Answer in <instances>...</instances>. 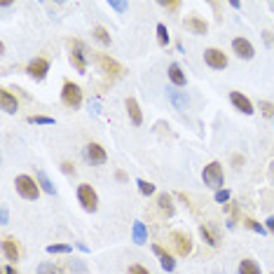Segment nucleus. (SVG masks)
<instances>
[{
  "instance_id": "473e14b6",
  "label": "nucleus",
  "mask_w": 274,
  "mask_h": 274,
  "mask_svg": "<svg viewBox=\"0 0 274 274\" xmlns=\"http://www.w3.org/2000/svg\"><path fill=\"white\" fill-rule=\"evenodd\" d=\"M227 199H230V190H218V192H216V202L225 204Z\"/></svg>"
},
{
  "instance_id": "f8f14e48",
  "label": "nucleus",
  "mask_w": 274,
  "mask_h": 274,
  "mask_svg": "<svg viewBox=\"0 0 274 274\" xmlns=\"http://www.w3.org/2000/svg\"><path fill=\"white\" fill-rule=\"evenodd\" d=\"M152 253L159 258L162 269H166V272H173V269H176V260H173V255H171V253H166L159 244H152Z\"/></svg>"
},
{
  "instance_id": "9d476101",
  "label": "nucleus",
  "mask_w": 274,
  "mask_h": 274,
  "mask_svg": "<svg viewBox=\"0 0 274 274\" xmlns=\"http://www.w3.org/2000/svg\"><path fill=\"white\" fill-rule=\"evenodd\" d=\"M47 73H50V61L47 59H33L29 64V75L33 80H45Z\"/></svg>"
},
{
  "instance_id": "0eeeda50",
  "label": "nucleus",
  "mask_w": 274,
  "mask_h": 274,
  "mask_svg": "<svg viewBox=\"0 0 274 274\" xmlns=\"http://www.w3.org/2000/svg\"><path fill=\"white\" fill-rule=\"evenodd\" d=\"M204 61H206L211 68H216V71H223L225 66H227V57H225L220 50H216V47H211V50L204 52Z\"/></svg>"
},
{
  "instance_id": "bb28decb",
  "label": "nucleus",
  "mask_w": 274,
  "mask_h": 274,
  "mask_svg": "<svg viewBox=\"0 0 274 274\" xmlns=\"http://www.w3.org/2000/svg\"><path fill=\"white\" fill-rule=\"evenodd\" d=\"M71 251H73L71 244H50L47 246V253H52V255H54V253H71Z\"/></svg>"
},
{
  "instance_id": "4c0bfd02",
  "label": "nucleus",
  "mask_w": 274,
  "mask_h": 274,
  "mask_svg": "<svg viewBox=\"0 0 274 274\" xmlns=\"http://www.w3.org/2000/svg\"><path fill=\"white\" fill-rule=\"evenodd\" d=\"M8 218H10V213H8V209L3 206V209H0V225H8Z\"/></svg>"
},
{
  "instance_id": "39448f33",
  "label": "nucleus",
  "mask_w": 274,
  "mask_h": 274,
  "mask_svg": "<svg viewBox=\"0 0 274 274\" xmlns=\"http://www.w3.org/2000/svg\"><path fill=\"white\" fill-rule=\"evenodd\" d=\"M96 61H99V66H101V71L106 73V75H110L113 80H117V78H122L124 75V68L117 64L115 59H110L108 54H96Z\"/></svg>"
},
{
  "instance_id": "4468645a",
  "label": "nucleus",
  "mask_w": 274,
  "mask_h": 274,
  "mask_svg": "<svg viewBox=\"0 0 274 274\" xmlns=\"http://www.w3.org/2000/svg\"><path fill=\"white\" fill-rule=\"evenodd\" d=\"M230 101H232V106L237 110H241L244 115H253V103L248 101L241 92H230Z\"/></svg>"
},
{
  "instance_id": "f3484780",
  "label": "nucleus",
  "mask_w": 274,
  "mask_h": 274,
  "mask_svg": "<svg viewBox=\"0 0 274 274\" xmlns=\"http://www.w3.org/2000/svg\"><path fill=\"white\" fill-rule=\"evenodd\" d=\"M185 29L188 31H192V33H197V36H204L206 31H209V24L204 22V19H199V17H188L185 19Z\"/></svg>"
},
{
  "instance_id": "393cba45",
  "label": "nucleus",
  "mask_w": 274,
  "mask_h": 274,
  "mask_svg": "<svg viewBox=\"0 0 274 274\" xmlns=\"http://www.w3.org/2000/svg\"><path fill=\"white\" fill-rule=\"evenodd\" d=\"M94 38L101 45H110V33L103 29V26H96V29H94Z\"/></svg>"
},
{
  "instance_id": "b1692460",
  "label": "nucleus",
  "mask_w": 274,
  "mask_h": 274,
  "mask_svg": "<svg viewBox=\"0 0 274 274\" xmlns=\"http://www.w3.org/2000/svg\"><path fill=\"white\" fill-rule=\"evenodd\" d=\"M38 183H40V188H43L47 195H54V185H52V180L47 178L45 171H38Z\"/></svg>"
},
{
  "instance_id": "49530a36",
  "label": "nucleus",
  "mask_w": 274,
  "mask_h": 274,
  "mask_svg": "<svg viewBox=\"0 0 274 274\" xmlns=\"http://www.w3.org/2000/svg\"><path fill=\"white\" fill-rule=\"evenodd\" d=\"M272 274H274V272H272Z\"/></svg>"
},
{
  "instance_id": "aec40b11",
  "label": "nucleus",
  "mask_w": 274,
  "mask_h": 274,
  "mask_svg": "<svg viewBox=\"0 0 274 274\" xmlns=\"http://www.w3.org/2000/svg\"><path fill=\"white\" fill-rule=\"evenodd\" d=\"M169 80H171L173 87H185V73L178 64H171L169 66Z\"/></svg>"
},
{
  "instance_id": "e433bc0d",
  "label": "nucleus",
  "mask_w": 274,
  "mask_h": 274,
  "mask_svg": "<svg viewBox=\"0 0 274 274\" xmlns=\"http://www.w3.org/2000/svg\"><path fill=\"white\" fill-rule=\"evenodd\" d=\"M110 8L117 10V12H124V10H127V3H122V0H110Z\"/></svg>"
},
{
  "instance_id": "f704fd0d",
  "label": "nucleus",
  "mask_w": 274,
  "mask_h": 274,
  "mask_svg": "<svg viewBox=\"0 0 274 274\" xmlns=\"http://www.w3.org/2000/svg\"><path fill=\"white\" fill-rule=\"evenodd\" d=\"M162 8L169 10V12H176V10L180 8V3H176V0H169V3H166V0H164V3H162Z\"/></svg>"
},
{
  "instance_id": "1a4fd4ad",
  "label": "nucleus",
  "mask_w": 274,
  "mask_h": 274,
  "mask_svg": "<svg viewBox=\"0 0 274 274\" xmlns=\"http://www.w3.org/2000/svg\"><path fill=\"white\" fill-rule=\"evenodd\" d=\"M171 241H173V246H176V253H178V255H188V253L192 251V241H190V237L185 232H171Z\"/></svg>"
},
{
  "instance_id": "5701e85b",
  "label": "nucleus",
  "mask_w": 274,
  "mask_h": 274,
  "mask_svg": "<svg viewBox=\"0 0 274 274\" xmlns=\"http://www.w3.org/2000/svg\"><path fill=\"white\" fill-rule=\"evenodd\" d=\"M199 234H202V239H204V241H206L209 246H218V237H216V232L211 230L209 225H202V227H199Z\"/></svg>"
},
{
  "instance_id": "a211bd4d",
  "label": "nucleus",
  "mask_w": 274,
  "mask_h": 274,
  "mask_svg": "<svg viewBox=\"0 0 274 274\" xmlns=\"http://www.w3.org/2000/svg\"><path fill=\"white\" fill-rule=\"evenodd\" d=\"M157 206H159V211H162V213H166L169 218L176 213V206H173V197L169 195V192H162V195L157 197Z\"/></svg>"
},
{
  "instance_id": "a18cd8bd",
  "label": "nucleus",
  "mask_w": 274,
  "mask_h": 274,
  "mask_svg": "<svg viewBox=\"0 0 274 274\" xmlns=\"http://www.w3.org/2000/svg\"><path fill=\"white\" fill-rule=\"evenodd\" d=\"M269 173H272V180H274V162L269 164Z\"/></svg>"
},
{
  "instance_id": "72a5a7b5",
  "label": "nucleus",
  "mask_w": 274,
  "mask_h": 274,
  "mask_svg": "<svg viewBox=\"0 0 274 274\" xmlns=\"http://www.w3.org/2000/svg\"><path fill=\"white\" fill-rule=\"evenodd\" d=\"M127 274H150V272H148L143 265H131L129 269H127Z\"/></svg>"
},
{
  "instance_id": "2f4dec72",
  "label": "nucleus",
  "mask_w": 274,
  "mask_h": 274,
  "mask_svg": "<svg viewBox=\"0 0 274 274\" xmlns=\"http://www.w3.org/2000/svg\"><path fill=\"white\" fill-rule=\"evenodd\" d=\"M138 190H141V192H143V195H152V192H155V185H152V183H148V180H138Z\"/></svg>"
},
{
  "instance_id": "7ed1b4c3",
  "label": "nucleus",
  "mask_w": 274,
  "mask_h": 274,
  "mask_svg": "<svg viewBox=\"0 0 274 274\" xmlns=\"http://www.w3.org/2000/svg\"><path fill=\"white\" fill-rule=\"evenodd\" d=\"M61 99L68 108L78 110L82 106V89H80L75 82H64V89H61Z\"/></svg>"
},
{
  "instance_id": "f03ea898",
  "label": "nucleus",
  "mask_w": 274,
  "mask_h": 274,
  "mask_svg": "<svg viewBox=\"0 0 274 274\" xmlns=\"http://www.w3.org/2000/svg\"><path fill=\"white\" fill-rule=\"evenodd\" d=\"M202 178L206 185H211V188H223V164L220 162H211V164L204 166V171H202Z\"/></svg>"
},
{
  "instance_id": "7c9ffc66",
  "label": "nucleus",
  "mask_w": 274,
  "mask_h": 274,
  "mask_svg": "<svg viewBox=\"0 0 274 274\" xmlns=\"http://www.w3.org/2000/svg\"><path fill=\"white\" fill-rule=\"evenodd\" d=\"M38 274H61V272H59V267H54L52 262H43V265L38 267Z\"/></svg>"
},
{
  "instance_id": "20e7f679",
  "label": "nucleus",
  "mask_w": 274,
  "mask_h": 274,
  "mask_svg": "<svg viewBox=\"0 0 274 274\" xmlns=\"http://www.w3.org/2000/svg\"><path fill=\"white\" fill-rule=\"evenodd\" d=\"M78 199H80V204H82V209L89 211V213H94V211L99 209V197H96L94 188L87 185V183H82L78 188Z\"/></svg>"
},
{
  "instance_id": "cd10ccee",
  "label": "nucleus",
  "mask_w": 274,
  "mask_h": 274,
  "mask_svg": "<svg viewBox=\"0 0 274 274\" xmlns=\"http://www.w3.org/2000/svg\"><path fill=\"white\" fill-rule=\"evenodd\" d=\"M157 43L164 47V45H169V31H166L164 24H157Z\"/></svg>"
},
{
  "instance_id": "c9c22d12",
  "label": "nucleus",
  "mask_w": 274,
  "mask_h": 274,
  "mask_svg": "<svg viewBox=\"0 0 274 274\" xmlns=\"http://www.w3.org/2000/svg\"><path fill=\"white\" fill-rule=\"evenodd\" d=\"M71 269H73V272H78V274H85L87 272V267L82 265V262H78V260H73V262H71Z\"/></svg>"
},
{
  "instance_id": "c756f323",
  "label": "nucleus",
  "mask_w": 274,
  "mask_h": 274,
  "mask_svg": "<svg viewBox=\"0 0 274 274\" xmlns=\"http://www.w3.org/2000/svg\"><path fill=\"white\" fill-rule=\"evenodd\" d=\"M31 124H54V117H45V115H31Z\"/></svg>"
},
{
  "instance_id": "dca6fc26",
  "label": "nucleus",
  "mask_w": 274,
  "mask_h": 274,
  "mask_svg": "<svg viewBox=\"0 0 274 274\" xmlns=\"http://www.w3.org/2000/svg\"><path fill=\"white\" fill-rule=\"evenodd\" d=\"M87 157L92 159V164H106L108 155H106V150H103V145L89 143V145H87Z\"/></svg>"
},
{
  "instance_id": "423d86ee",
  "label": "nucleus",
  "mask_w": 274,
  "mask_h": 274,
  "mask_svg": "<svg viewBox=\"0 0 274 274\" xmlns=\"http://www.w3.org/2000/svg\"><path fill=\"white\" fill-rule=\"evenodd\" d=\"M71 45V64L78 73H87V61L82 57V43L80 40H68Z\"/></svg>"
},
{
  "instance_id": "6e6552de",
  "label": "nucleus",
  "mask_w": 274,
  "mask_h": 274,
  "mask_svg": "<svg viewBox=\"0 0 274 274\" xmlns=\"http://www.w3.org/2000/svg\"><path fill=\"white\" fill-rule=\"evenodd\" d=\"M232 50H234V54H237L239 59H244V61L253 59V54H255L253 45L248 43L246 38H234V40H232Z\"/></svg>"
},
{
  "instance_id": "4be33fe9",
  "label": "nucleus",
  "mask_w": 274,
  "mask_h": 274,
  "mask_svg": "<svg viewBox=\"0 0 274 274\" xmlns=\"http://www.w3.org/2000/svg\"><path fill=\"white\" fill-rule=\"evenodd\" d=\"M239 274H262V272H260V267H258L255 260L244 258L241 262H239Z\"/></svg>"
},
{
  "instance_id": "2eb2a0df",
  "label": "nucleus",
  "mask_w": 274,
  "mask_h": 274,
  "mask_svg": "<svg viewBox=\"0 0 274 274\" xmlns=\"http://www.w3.org/2000/svg\"><path fill=\"white\" fill-rule=\"evenodd\" d=\"M166 99L173 103V108L176 110H185L188 108V103H190L188 94H185V92H178V89H166Z\"/></svg>"
},
{
  "instance_id": "37998d69",
  "label": "nucleus",
  "mask_w": 274,
  "mask_h": 274,
  "mask_svg": "<svg viewBox=\"0 0 274 274\" xmlns=\"http://www.w3.org/2000/svg\"><path fill=\"white\" fill-rule=\"evenodd\" d=\"M232 162H234V166H241V164H244V157H239V155H234V159H232Z\"/></svg>"
},
{
  "instance_id": "9b49d317",
  "label": "nucleus",
  "mask_w": 274,
  "mask_h": 274,
  "mask_svg": "<svg viewBox=\"0 0 274 274\" xmlns=\"http://www.w3.org/2000/svg\"><path fill=\"white\" fill-rule=\"evenodd\" d=\"M0 106H3V110L8 115H15L17 110H19V101H17V96L10 89H0Z\"/></svg>"
},
{
  "instance_id": "58836bf2",
  "label": "nucleus",
  "mask_w": 274,
  "mask_h": 274,
  "mask_svg": "<svg viewBox=\"0 0 274 274\" xmlns=\"http://www.w3.org/2000/svg\"><path fill=\"white\" fill-rule=\"evenodd\" d=\"M61 171L64 173H75V166H73L71 162H64V164H61Z\"/></svg>"
},
{
  "instance_id": "79ce46f5",
  "label": "nucleus",
  "mask_w": 274,
  "mask_h": 274,
  "mask_svg": "<svg viewBox=\"0 0 274 274\" xmlns=\"http://www.w3.org/2000/svg\"><path fill=\"white\" fill-rule=\"evenodd\" d=\"M3 272H5V274H19V272H17V269H15V267H12V265H5V269H3Z\"/></svg>"
},
{
  "instance_id": "a878e982",
  "label": "nucleus",
  "mask_w": 274,
  "mask_h": 274,
  "mask_svg": "<svg viewBox=\"0 0 274 274\" xmlns=\"http://www.w3.org/2000/svg\"><path fill=\"white\" fill-rule=\"evenodd\" d=\"M244 225H246V227H248V230L258 232V234H267V227H265V225L255 223V220H253V218H244Z\"/></svg>"
},
{
  "instance_id": "a19ab883",
  "label": "nucleus",
  "mask_w": 274,
  "mask_h": 274,
  "mask_svg": "<svg viewBox=\"0 0 274 274\" xmlns=\"http://www.w3.org/2000/svg\"><path fill=\"white\" fill-rule=\"evenodd\" d=\"M262 36H265V45H272V31H265Z\"/></svg>"
},
{
  "instance_id": "c85d7f7f",
  "label": "nucleus",
  "mask_w": 274,
  "mask_h": 274,
  "mask_svg": "<svg viewBox=\"0 0 274 274\" xmlns=\"http://www.w3.org/2000/svg\"><path fill=\"white\" fill-rule=\"evenodd\" d=\"M260 113L265 117H272L274 120V103H269V101H260Z\"/></svg>"
},
{
  "instance_id": "f257e3e1",
  "label": "nucleus",
  "mask_w": 274,
  "mask_h": 274,
  "mask_svg": "<svg viewBox=\"0 0 274 274\" xmlns=\"http://www.w3.org/2000/svg\"><path fill=\"white\" fill-rule=\"evenodd\" d=\"M15 188H17V192H19L24 199H38V195H40V185H38L31 176H17V178H15Z\"/></svg>"
},
{
  "instance_id": "c03bdc74",
  "label": "nucleus",
  "mask_w": 274,
  "mask_h": 274,
  "mask_svg": "<svg viewBox=\"0 0 274 274\" xmlns=\"http://www.w3.org/2000/svg\"><path fill=\"white\" fill-rule=\"evenodd\" d=\"M115 178L117 180H127V173H124V171H115Z\"/></svg>"
},
{
  "instance_id": "412c9836",
  "label": "nucleus",
  "mask_w": 274,
  "mask_h": 274,
  "mask_svg": "<svg viewBox=\"0 0 274 274\" xmlns=\"http://www.w3.org/2000/svg\"><path fill=\"white\" fill-rule=\"evenodd\" d=\"M131 237H134V244H145L148 241V227H145L141 220L134 223V230H131Z\"/></svg>"
},
{
  "instance_id": "6ab92c4d",
  "label": "nucleus",
  "mask_w": 274,
  "mask_h": 274,
  "mask_svg": "<svg viewBox=\"0 0 274 274\" xmlns=\"http://www.w3.org/2000/svg\"><path fill=\"white\" fill-rule=\"evenodd\" d=\"M127 113H129L134 127H141V124H143V115H141V108H138L136 99H127Z\"/></svg>"
},
{
  "instance_id": "ddd939ff",
  "label": "nucleus",
  "mask_w": 274,
  "mask_h": 274,
  "mask_svg": "<svg viewBox=\"0 0 274 274\" xmlns=\"http://www.w3.org/2000/svg\"><path fill=\"white\" fill-rule=\"evenodd\" d=\"M3 253H5L8 260H19L22 258V246L15 237H5L3 239Z\"/></svg>"
},
{
  "instance_id": "ea45409f",
  "label": "nucleus",
  "mask_w": 274,
  "mask_h": 274,
  "mask_svg": "<svg viewBox=\"0 0 274 274\" xmlns=\"http://www.w3.org/2000/svg\"><path fill=\"white\" fill-rule=\"evenodd\" d=\"M265 227H267V232H272V234H274V216L267 218V225H265Z\"/></svg>"
}]
</instances>
